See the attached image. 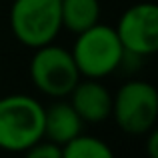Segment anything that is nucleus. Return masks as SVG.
I'll return each mask as SVG.
<instances>
[{
  "mask_svg": "<svg viewBox=\"0 0 158 158\" xmlns=\"http://www.w3.org/2000/svg\"><path fill=\"white\" fill-rule=\"evenodd\" d=\"M10 30L28 48L54 42L62 30L60 0H14L10 8Z\"/></svg>",
  "mask_w": 158,
  "mask_h": 158,
  "instance_id": "nucleus-3",
  "label": "nucleus"
},
{
  "mask_svg": "<svg viewBox=\"0 0 158 158\" xmlns=\"http://www.w3.org/2000/svg\"><path fill=\"white\" fill-rule=\"evenodd\" d=\"M116 34L130 56H150L158 50V6L140 2L130 6L116 24Z\"/></svg>",
  "mask_w": 158,
  "mask_h": 158,
  "instance_id": "nucleus-6",
  "label": "nucleus"
},
{
  "mask_svg": "<svg viewBox=\"0 0 158 158\" xmlns=\"http://www.w3.org/2000/svg\"><path fill=\"white\" fill-rule=\"evenodd\" d=\"M44 138V106L28 94L0 98V150L26 152Z\"/></svg>",
  "mask_w": 158,
  "mask_h": 158,
  "instance_id": "nucleus-1",
  "label": "nucleus"
},
{
  "mask_svg": "<svg viewBox=\"0 0 158 158\" xmlns=\"http://www.w3.org/2000/svg\"><path fill=\"white\" fill-rule=\"evenodd\" d=\"M146 134H148V138H146L148 156H150V158H158V132H156V128H150Z\"/></svg>",
  "mask_w": 158,
  "mask_h": 158,
  "instance_id": "nucleus-12",
  "label": "nucleus"
},
{
  "mask_svg": "<svg viewBox=\"0 0 158 158\" xmlns=\"http://www.w3.org/2000/svg\"><path fill=\"white\" fill-rule=\"evenodd\" d=\"M82 118L76 114L70 102H54L50 108H44V138L64 146L68 140L82 132Z\"/></svg>",
  "mask_w": 158,
  "mask_h": 158,
  "instance_id": "nucleus-8",
  "label": "nucleus"
},
{
  "mask_svg": "<svg viewBox=\"0 0 158 158\" xmlns=\"http://www.w3.org/2000/svg\"><path fill=\"white\" fill-rule=\"evenodd\" d=\"M62 28L72 34L94 26L100 20V2L98 0H60Z\"/></svg>",
  "mask_w": 158,
  "mask_h": 158,
  "instance_id": "nucleus-9",
  "label": "nucleus"
},
{
  "mask_svg": "<svg viewBox=\"0 0 158 158\" xmlns=\"http://www.w3.org/2000/svg\"><path fill=\"white\" fill-rule=\"evenodd\" d=\"M64 158H112V150L104 140L88 134H78L62 146Z\"/></svg>",
  "mask_w": 158,
  "mask_h": 158,
  "instance_id": "nucleus-10",
  "label": "nucleus"
},
{
  "mask_svg": "<svg viewBox=\"0 0 158 158\" xmlns=\"http://www.w3.org/2000/svg\"><path fill=\"white\" fill-rule=\"evenodd\" d=\"M24 154L28 158H62V146H58V144H54L46 138H40Z\"/></svg>",
  "mask_w": 158,
  "mask_h": 158,
  "instance_id": "nucleus-11",
  "label": "nucleus"
},
{
  "mask_svg": "<svg viewBox=\"0 0 158 158\" xmlns=\"http://www.w3.org/2000/svg\"><path fill=\"white\" fill-rule=\"evenodd\" d=\"M76 68L84 78H104L120 68L124 48L112 26L96 22L94 26L76 34L72 50Z\"/></svg>",
  "mask_w": 158,
  "mask_h": 158,
  "instance_id": "nucleus-2",
  "label": "nucleus"
},
{
  "mask_svg": "<svg viewBox=\"0 0 158 158\" xmlns=\"http://www.w3.org/2000/svg\"><path fill=\"white\" fill-rule=\"evenodd\" d=\"M110 116L126 134H146L158 120L156 88L144 80H128L112 96Z\"/></svg>",
  "mask_w": 158,
  "mask_h": 158,
  "instance_id": "nucleus-4",
  "label": "nucleus"
},
{
  "mask_svg": "<svg viewBox=\"0 0 158 158\" xmlns=\"http://www.w3.org/2000/svg\"><path fill=\"white\" fill-rule=\"evenodd\" d=\"M30 78L42 94L50 98H64L80 80V72L70 50L50 42L34 48Z\"/></svg>",
  "mask_w": 158,
  "mask_h": 158,
  "instance_id": "nucleus-5",
  "label": "nucleus"
},
{
  "mask_svg": "<svg viewBox=\"0 0 158 158\" xmlns=\"http://www.w3.org/2000/svg\"><path fill=\"white\" fill-rule=\"evenodd\" d=\"M68 96L82 122H102L112 112V94L98 78L78 80Z\"/></svg>",
  "mask_w": 158,
  "mask_h": 158,
  "instance_id": "nucleus-7",
  "label": "nucleus"
}]
</instances>
